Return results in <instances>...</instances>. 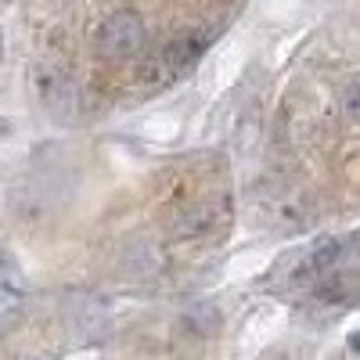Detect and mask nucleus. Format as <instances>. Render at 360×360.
Here are the masks:
<instances>
[{"label": "nucleus", "instance_id": "1", "mask_svg": "<svg viewBox=\"0 0 360 360\" xmlns=\"http://www.w3.org/2000/svg\"><path fill=\"white\" fill-rule=\"evenodd\" d=\"M141 47H144V22H141V15L115 11L112 18L101 22V29H98V51L105 58L119 62V58L137 54Z\"/></svg>", "mask_w": 360, "mask_h": 360}, {"label": "nucleus", "instance_id": "2", "mask_svg": "<svg viewBox=\"0 0 360 360\" xmlns=\"http://www.w3.org/2000/svg\"><path fill=\"white\" fill-rule=\"evenodd\" d=\"M37 86H40V105L47 108L51 119L58 123H76L79 115V94H76V83L62 72V69H40L37 72Z\"/></svg>", "mask_w": 360, "mask_h": 360}, {"label": "nucleus", "instance_id": "3", "mask_svg": "<svg viewBox=\"0 0 360 360\" xmlns=\"http://www.w3.org/2000/svg\"><path fill=\"white\" fill-rule=\"evenodd\" d=\"M205 47H209V40L198 37V33H184V37L169 40L162 47V54H159V72L162 76H184L198 62V58L205 54Z\"/></svg>", "mask_w": 360, "mask_h": 360}, {"label": "nucleus", "instance_id": "4", "mask_svg": "<svg viewBox=\"0 0 360 360\" xmlns=\"http://www.w3.org/2000/svg\"><path fill=\"white\" fill-rule=\"evenodd\" d=\"M217 227V209L213 202H198V205H188L184 213L173 220V234L176 238H202Z\"/></svg>", "mask_w": 360, "mask_h": 360}, {"label": "nucleus", "instance_id": "5", "mask_svg": "<svg viewBox=\"0 0 360 360\" xmlns=\"http://www.w3.org/2000/svg\"><path fill=\"white\" fill-rule=\"evenodd\" d=\"M339 252H342V242H321V245H314V252L299 263V278L328 274V270H332V263L339 259Z\"/></svg>", "mask_w": 360, "mask_h": 360}, {"label": "nucleus", "instance_id": "6", "mask_svg": "<svg viewBox=\"0 0 360 360\" xmlns=\"http://www.w3.org/2000/svg\"><path fill=\"white\" fill-rule=\"evenodd\" d=\"M339 105H342V115H346V119L360 123V76H356V79H349V83L342 86Z\"/></svg>", "mask_w": 360, "mask_h": 360}, {"label": "nucleus", "instance_id": "7", "mask_svg": "<svg viewBox=\"0 0 360 360\" xmlns=\"http://www.w3.org/2000/svg\"><path fill=\"white\" fill-rule=\"evenodd\" d=\"M8 274H11V263H8V256H4V249H0V285L8 281Z\"/></svg>", "mask_w": 360, "mask_h": 360}]
</instances>
